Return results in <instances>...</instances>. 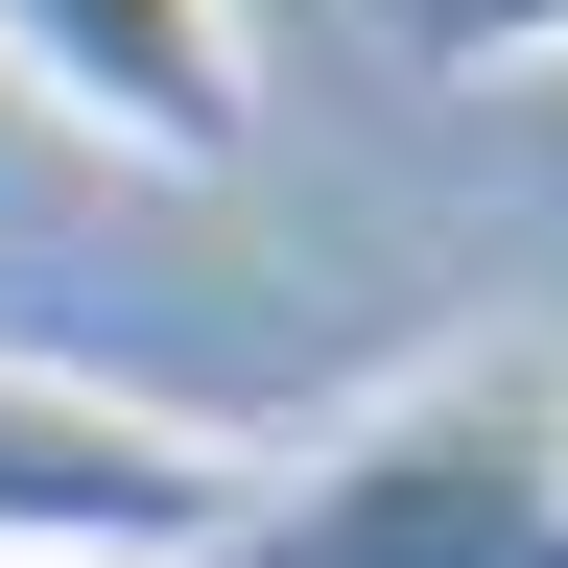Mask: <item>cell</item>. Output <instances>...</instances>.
Wrapping results in <instances>:
<instances>
[{
	"label": "cell",
	"instance_id": "cell-1",
	"mask_svg": "<svg viewBox=\"0 0 568 568\" xmlns=\"http://www.w3.org/2000/svg\"><path fill=\"white\" fill-rule=\"evenodd\" d=\"M213 568H568V355L450 332L403 379H355L308 450H237Z\"/></svg>",
	"mask_w": 568,
	"mask_h": 568
},
{
	"label": "cell",
	"instance_id": "cell-2",
	"mask_svg": "<svg viewBox=\"0 0 568 568\" xmlns=\"http://www.w3.org/2000/svg\"><path fill=\"white\" fill-rule=\"evenodd\" d=\"M213 521H237V450L213 426L0 355V568H213Z\"/></svg>",
	"mask_w": 568,
	"mask_h": 568
},
{
	"label": "cell",
	"instance_id": "cell-4",
	"mask_svg": "<svg viewBox=\"0 0 568 568\" xmlns=\"http://www.w3.org/2000/svg\"><path fill=\"white\" fill-rule=\"evenodd\" d=\"M403 48L426 71H521V48H568V0H403Z\"/></svg>",
	"mask_w": 568,
	"mask_h": 568
},
{
	"label": "cell",
	"instance_id": "cell-3",
	"mask_svg": "<svg viewBox=\"0 0 568 568\" xmlns=\"http://www.w3.org/2000/svg\"><path fill=\"white\" fill-rule=\"evenodd\" d=\"M0 71L71 119V142H119V166H261V48H237V0H0Z\"/></svg>",
	"mask_w": 568,
	"mask_h": 568
}]
</instances>
